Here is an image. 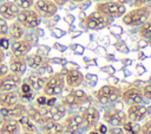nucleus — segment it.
I'll list each match as a JSON object with an SVG mask.
<instances>
[{
    "mask_svg": "<svg viewBox=\"0 0 151 134\" xmlns=\"http://www.w3.org/2000/svg\"><path fill=\"white\" fill-rule=\"evenodd\" d=\"M72 1H74V2H83V1H85V0H72Z\"/></svg>",
    "mask_w": 151,
    "mask_h": 134,
    "instance_id": "45",
    "label": "nucleus"
},
{
    "mask_svg": "<svg viewBox=\"0 0 151 134\" xmlns=\"http://www.w3.org/2000/svg\"><path fill=\"white\" fill-rule=\"evenodd\" d=\"M91 134H97V133L96 132H91Z\"/></svg>",
    "mask_w": 151,
    "mask_h": 134,
    "instance_id": "46",
    "label": "nucleus"
},
{
    "mask_svg": "<svg viewBox=\"0 0 151 134\" xmlns=\"http://www.w3.org/2000/svg\"><path fill=\"white\" fill-rule=\"evenodd\" d=\"M72 94L80 101V100H83V98H86V94L83 91V90H74V91H72Z\"/></svg>",
    "mask_w": 151,
    "mask_h": 134,
    "instance_id": "35",
    "label": "nucleus"
},
{
    "mask_svg": "<svg viewBox=\"0 0 151 134\" xmlns=\"http://www.w3.org/2000/svg\"><path fill=\"white\" fill-rule=\"evenodd\" d=\"M64 85H65V78L63 74H53L48 79H46L42 91L46 96H55L63 91Z\"/></svg>",
    "mask_w": 151,
    "mask_h": 134,
    "instance_id": "3",
    "label": "nucleus"
},
{
    "mask_svg": "<svg viewBox=\"0 0 151 134\" xmlns=\"http://www.w3.org/2000/svg\"><path fill=\"white\" fill-rule=\"evenodd\" d=\"M14 2L20 9H27L33 7L34 0H14Z\"/></svg>",
    "mask_w": 151,
    "mask_h": 134,
    "instance_id": "28",
    "label": "nucleus"
},
{
    "mask_svg": "<svg viewBox=\"0 0 151 134\" xmlns=\"http://www.w3.org/2000/svg\"><path fill=\"white\" fill-rule=\"evenodd\" d=\"M4 60H5V50L0 47V63H2Z\"/></svg>",
    "mask_w": 151,
    "mask_h": 134,
    "instance_id": "42",
    "label": "nucleus"
},
{
    "mask_svg": "<svg viewBox=\"0 0 151 134\" xmlns=\"http://www.w3.org/2000/svg\"><path fill=\"white\" fill-rule=\"evenodd\" d=\"M20 96L22 98H28V100L33 97V89L26 81L20 83Z\"/></svg>",
    "mask_w": 151,
    "mask_h": 134,
    "instance_id": "26",
    "label": "nucleus"
},
{
    "mask_svg": "<svg viewBox=\"0 0 151 134\" xmlns=\"http://www.w3.org/2000/svg\"><path fill=\"white\" fill-rule=\"evenodd\" d=\"M8 71H9V70H8V65H6L4 62H2V63H0V77L5 76Z\"/></svg>",
    "mask_w": 151,
    "mask_h": 134,
    "instance_id": "36",
    "label": "nucleus"
},
{
    "mask_svg": "<svg viewBox=\"0 0 151 134\" xmlns=\"http://www.w3.org/2000/svg\"><path fill=\"white\" fill-rule=\"evenodd\" d=\"M65 111H66V108L65 106L61 103V104H54L53 107L50 108V114H51V117L53 121H59L64 117L65 115Z\"/></svg>",
    "mask_w": 151,
    "mask_h": 134,
    "instance_id": "23",
    "label": "nucleus"
},
{
    "mask_svg": "<svg viewBox=\"0 0 151 134\" xmlns=\"http://www.w3.org/2000/svg\"><path fill=\"white\" fill-rule=\"evenodd\" d=\"M109 25V19L98 11L92 12L85 19V26L90 30H100Z\"/></svg>",
    "mask_w": 151,
    "mask_h": 134,
    "instance_id": "6",
    "label": "nucleus"
},
{
    "mask_svg": "<svg viewBox=\"0 0 151 134\" xmlns=\"http://www.w3.org/2000/svg\"><path fill=\"white\" fill-rule=\"evenodd\" d=\"M81 116H83V123H85L86 127H93L98 122L99 114H98V110L92 107V108H88L87 110H85Z\"/></svg>",
    "mask_w": 151,
    "mask_h": 134,
    "instance_id": "19",
    "label": "nucleus"
},
{
    "mask_svg": "<svg viewBox=\"0 0 151 134\" xmlns=\"http://www.w3.org/2000/svg\"><path fill=\"white\" fill-rule=\"evenodd\" d=\"M8 33L14 40L21 39L25 34V27L19 21H13L11 25H8Z\"/></svg>",
    "mask_w": 151,
    "mask_h": 134,
    "instance_id": "21",
    "label": "nucleus"
},
{
    "mask_svg": "<svg viewBox=\"0 0 151 134\" xmlns=\"http://www.w3.org/2000/svg\"><path fill=\"white\" fill-rule=\"evenodd\" d=\"M99 133H101V134H106V133H107V128H106V126L101 125V126L99 127Z\"/></svg>",
    "mask_w": 151,
    "mask_h": 134,
    "instance_id": "41",
    "label": "nucleus"
},
{
    "mask_svg": "<svg viewBox=\"0 0 151 134\" xmlns=\"http://www.w3.org/2000/svg\"><path fill=\"white\" fill-rule=\"evenodd\" d=\"M142 134H151V121L146 122L143 127H142Z\"/></svg>",
    "mask_w": 151,
    "mask_h": 134,
    "instance_id": "34",
    "label": "nucleus"
},
{
    "mask_svg": "<svg viewBox=\"0 0 151 134\" xmlns=\"http://www.w3.org/2000/svg\"><path fill=\"white\" fill-rule=\"evenodd\" d=\"M123 98L127 103H140L143 100V94L136 88H130L123 92Z\"/></svg>",
    "mask_w": 151,
    "mask_h": 134,
    "instance_id": "16",
    "label": "nucleus"
},
{
    "mask_svg": "<svg viewBox=\"0 0 151 134\" xmlns=\"http://www.w3.org/2000/svg\"><path fill=\"white\" fill-rule=\"evenodd\" d=\"M9 47H11V51H12V55H13V56L25 57V56L29 52V50H31V47H32V42H31L29 39H24V38H21V39L14 40V42L9 45Z\"/></svg>",
    "mask_w": 151,
    "mask_h": 134,
    "instance_id": "9",
    "label": "nucleus"
},
{
    "mask_svg": "<svg viewBox=\"0 0 151 134\" xmlns=\"http://www.w3.org/2000/svg\"><path fill=\"white\" fill-rule=\"evenodd\" d=\"M26 106L22 103H17L12 107H0V115L5 119H19L26 114Z\"/></svg>",
    "mask_w": 151,
    "mask_h": 134,
    "instance_id": "8",
    "label": "nucleus"
},
{
    "mask_svg": "<svg viewBox=\"0 0 151 134\" xmlns=\"http://www.w3.org/2000/svg\"><path fill=\"white\" fill-rule=\"evenodd\" d=\"M17 21H19L24 27L34 28L41 23V17L32 8L20 9L17 15Z\"/></svg>",
    "mask_w": 151,
    "mask_h": 134,
    "instance_id": "4",
    "label": "nucleus"
},
{
    "mask_svg": "<svg viewBox=\"0 0 151 134\" xmlns=\"http://www.w3.org/2000/svg\"><path fill=\"white\" fill-rule=\"evenodd\" d=\"M118 2H120V4H123V5H126V4H132L133 2V0H117Z\"/></svg>",
    "mask_w": 151,
    "mask_h": 134,
    "instance_id": "43",
    "label": "nucleus"
},
{
    "mask_svg": "<svg viewBox=\"0 0 151 134\" xmlns=\"http://www.w3.org/2000/svg\"><path fill=\"white\" fill-rule=\"evenodd\" d=\"M84 81V76L80 71L76 70V69H71L66 71V83L70 87H77L79 84H81V82Z\"/></svg>",
    "mask_w": 151,
    "mask_h": 134,
    "instance_id": "18",
    "label": "nucleus"
},
{
    "mask_svg": "<svg viewBox=\"0 0 151 134\" xmlns=\"http://www.w3.org/2000/svg\"><path fill=\"white\" fill-rule=\"evenodd\" d=\"M67 1H68V0H53V2H54L57 6H63V5H65Z\"/></svg>",
    "mask_w": 151,
    "mask_h": 134,
    "instance_id": "39",
    "label": "nucleus"
},
{
    "mask_svg": "<svg viewBox=\"0 0 151 134\" xmlns=\"http://www.w3.org/2000/svg\"><path fill=\"white\" fill-rule=\"evenodd\" d=\"M96 11L105 15L106 18H119L126 13L125 5L118 2L117 0H107V1H101L98 2L96 6Z\"/></svg>",
    "mask_w": 151,
    "mask_h": 134,
    "instance_id": "2",
    "label": "nucleus"
},
{
    "mask_svg": "<svg viewBox=\"0 0 151 134\" xmlns=\"http://www.w3.org/2000/svg\"><path fill=\"white\" fill-rule=\"evenodd\" d=\"M20 8L15 5L14 1H5L0 4V17L5 20H14L19 13Z\"/></svg>",
    "mask_w": 151,
    "mask_h": 134,
    "instance_id": "10",
    "label": "nucleus"
},
{
    "mask_svg": "<svg viewBox=\"0 0 151 134\" xmlns=\"http://www.w3.org/2000/svg\"><path fill=\"white\" fill-rule=\"evenodd\" d=\"M147 113V109L142 106L140 103H133L129 110H127V117L130 119V121H139L142 120Z\"/></svg>",
    "mask_w": 151,
    "mask_h": 134,
    "instance_id": "13",
    "label": "nucleus"
},
{
    "mask_svg": "<svg viewBox=\"0 0 151 134\" xmlns=\"http://www.w3.org/2000/svg\"><path fill=\"white\" fill-rule=\"evenodd\" d=\"M113 88H114V87H112V85H104V87H101V88L97 91V97H100V96H106V97H109V95L111 94V91L113 90Z\"/></svg>",
    "mask_w": 151,
    "mask_h": 134,
    "instance_id": "29",
    "label": "nucleus"
},
{
    "mask_svg": "<svg viewBox=\"0 0 151 134\" xmlns=\"http://www.w3.org/2000/svg\"><path fill=\"white\" fill-rule=\"evenodd\" d=\"M103 1H107V0H103Z\"/></svg>",
    "mask_w": 151,
    "mask_h": 134,
    "instance_id": "49",
    "label": "nucleus"
},
{
    "mask_svg": "<svg viewBox=\"0 0 151 134\" xmlns=\"http://www.w3.org/2000/svg\"><path fill=\"white\" fill-rule=\"evenodd\" d=\"M55 101H57V100H55L54 96H50V98H47V101H46V106L51 108V107H53V106L55 104Z\"/></svg>",
    "mask_w": 151,
    "mask_h": 134,
    "instance_id": "38",
    "label": "nucleus"
},
{
    "mask_svg": "<svg viewBox=\"0 0 151 134\" xmlns=\"http://www.w3.org/2000/svg\"><path fill=\"white\" fill-rule=\"evenodd\" d=\"M21 134H35V133H32V132H24V133H21Z\"/></svg>",
    "mask_w": 151,
    "mask_h": 134,
    "instance_id": "44",
    "label": "nucleus"
},
{
    "mask_svg": "<svg viewBox=\"0 0 151 134\" xmlns=\"http://www.w3.org/2000/svg\"><path fill=\"white\" fill-rule=\"evenodd\" d=\"M26 69H27L26 58L12 55V57L9 58V62H8V70L13 74L22 75V74H25Z\"/></svg>",
    "mask_w": 151,
    "mask_h": 134,
    "instance_id": "11",
    "label": "nucleus"
},
{
    "mask_svg": "<svg viewBox=\"0 0 151 134\" xmlns=\"http://www.w3.org/2000/svg\"><path fill=\"white\" fill-rule=\"evenodd\" d=\"M46 101H47V97H46V95H41V96L37 97V100H35V106H37V107L46 106Z\"/></svg>",
    "mask_w": 151,
    "mask_h": 134,
    "instance_id": "33",
    "label": "nucleus"
},
{
    "mask_svg": "<svg viewBox=\"0 0 151 134\" xmlns=\"http://www.w3.org/2000/svg\"><path fill=\"white\" fill-rule=\"evenodd\" d=\"M143 95H144L145 97H147V98L151 100V84H147V85L144 87V89H143Z\"/></svg>",
    "mask_w": 151,
    "mask_h": 134,
    "instance_id": "37",
    "label": "nucleus"
},
{
    "mask_svg": "<svg viewBox=\"0 0 151 134\" xmlns=\"http://www.w3.org/2000/svg\"><path fill=\"white\" fill-rule=\"evenodd\" d=\"M19 123H20V127L24 129V132H32V133H35L37 132V128L35 126L33 125V121L28 117V115H22L21 117L18 119Z\"/></svg>",
    "mask_w": 151,
    "mask_h": 134,
    "instance_id": "24",
    "label": "nucleus"
},
{
    "mask_svg": "<svg viewBox=\"0 0 151 134\" xmlns=\"http://www.w3.org/2000/svg\"><path fill=\"white\" fill-rule=\"evenodd\" d=\"M19 102V94L11 91H2L0 92V107H12Z\"/></svg>",
    "mask_w": 151,
    "mask_h": 134,
    "instance_id": "14",
    "label": "nucleus"
},
{
    "mask_svg": "<svg viewBox=\"0 0 151 134\" xmlns=\"http://www.w3.org/2000/svg\"><path fill=\"white\" fill-rule=\"evenodd\" d=\"M8 34V24L2 17H0V37Z\"/></svg>",
    "mask_w": 151,
    "mask_h": 134,
    "instance_id": "30",
    "label": "nucleus"
},
{
    "mask_svg": "<svg viewBox=\"0 0 151 134\" xmlns=\"http://www.w3.org/2000/svg\"><path fill=\"white\" fill-rule=\"evenodd\" d=\"M146 1H147V2H151V0H146Z\"/></svg>",
    "mask_w": 151,
    "mask_h": 134,
    "instance_id": "47",
    "label": "nucleus"
},
{
    "mask_svg": "<svg viewBox=\"0 0 151 134\" xmlns=\"http://www.w3.org/2000/svg\"><path fill=\"white\" fill-rule=\"evenodd\" d=\"M78 98L71 92V94H68L66 97H64L63 98V104L64 106H68V107H73V106H76V104H78Z\"/></svg>",
    "mask_w": 151,
    "mask_h": 134,
    "instance_id": "27",
    "label": "nucleus"
},
{
    "mask_svg": "<svg viewBox=\"0 0 151 134\" xmlns=\"http://www.w3.org/2000/svg\"><path fill=\"white\" fill-rule=\"evenodd\" d=\"M139 34L142 36V38H144L146 40H150L151 39V20L147 19L146 21H144L140 25Z\"/></svg>",
    "mask_w": 151,
    "mask_h": 134,
    "instance_id": "25",
    "label": "nucleus"
},
{
    "mask_svg": "<svg viewBox=\"0 0 151 134\" xmlns=\"http://www.w3.org/2000/svg\"><path fill=\"white\" fill-rule=\"evenodd\" d=\"M21 77L20 75L13 74V72H7L5 76L0 77V92L2 91H11L15 90L20 83H21Z\"/></svg>",
    "mask_w": 151,
    "mask_h": 134,
    "instance_id": "7",
    "label": "nucleus"
},
{
    "mask_svg": "<svg viewBox=\"0 0 151 134\" xmlns=\"http://www.w3.org/2000/svg\"><path fill=\"white\" fill-rule=\"evenodd\" d=\"M0 47L5 51L7 49H9V42H8V38H6V36L0 37Z\"/></svg>",
    "mask_w": 151,
    "mask_h": 134,
    "instance_id": "32",
    "label": "nucleus"
},
{
    "mask_svg": "<svg viewBox=\"0 0 151 134\" xmlns=\"http://www.w3.org/2000/svg\"><path fill=\"white\" fill-rule=\"evenodd\" d=\"M150 13H151V9L146 5L139 6V7H134L130 12L125 13L124 15H122L123 23L125 25H127V26H140L144 21H146L149 19Z\"/></svg>",
    "mask_w": 151,
    "mask_h": 134,
    "instance_id": "1",
    "label": "nucleus"
},
{
    "mask_svg": "<svg viewBox=\"0 0 151 134\" xmlns=\"http://www.w3.org/2000/svg\"><path fill=\"white\" fill-rule=\"evenodd\" d=\"M33 9L41 18H50L57 13L58 6L53 2V0H37L33 4Z\"/></svg>",
    "mask_w": 151,
    "mask_h": 134,
    "instance_id": "5",
    "label": "nucleus"
},
{
    "mask_svg": "<svg viewBox=\"0 0 151 134\" xmlns=\"http://www.w3.org/2000/svg\"><path fill=\"white\" fill-rule=\"evenodd\" d=\"M81 125H83V116L81 115H72V116H68L66 119L64 127H66V129L76 132L79 129V127Z\"/></svg>",
    "mask_w": 151,
    "mask_h": 134,
    "instance_id": "22",
    "label": "nucleus"
},
{
    "mask_svg": "<svg viewBox=\"0 0 151 134\" xmlns=\"http://www.w3.org/2000/svg\"><path fill=\"white\" fill-rule=\"evenodd\" d=\"M124 129L127 132H132V122L130 123H124Z\"/></svg>",
    "mask_w": 151,
    "mask_h": 134,
    "instance_id": "40",
    "label": "nucleus"
},
{
    "mask_svg": "<svg viewBox=\"0 0 151 134\" xmlns=\"http://www.w3.org/2000/svg\"><path fill=\"white\" fill-rule=\"evenodd\" d=\"M20 130L21 127L17 119H5L0 126V134H19Z\"/></svg>",
    "mask_w": 151,
    "mask_h": 134,
    "instance_id": "12",
    "label": "nucleus"
},
{
    "mask_svg": "<svg viewBox=\"0 0 151 134\" xmlns=\"http://www.w3.org/2000/svg\"><path fill=\"white\" fill-rule=\"evenodd\" d=\"M120 96H122L120 90H119L118 88H116V87H114V88H113V90L111 91V94L109 95V101H110V102H116Z\"/></svg>",
    "mask_w": 151,
    "mask_h": 134,
    "instance_id": "31",
    "label": "nucleus"
},
{
    "mask_svg": "<svg viewBox=\"0 0 151 134\" xmlns=\"http://www.w3.org/2000/svg\"><path fill=\"white\" fill-rule=\"evenodd\" d=\"M26 82L32 87L33 90H41L44 88L45 83H46V78L42 77L37 70H34V71H32L29 74V76L27 77Z\"/></svg>",
    "mask_w": 151,
    "mask_h": 134,
    "instance_id": "15",
    "label": "nucleus"
},
{
    "mask_svg": "<svg viewBox=\"0 0 151 134\" xmlns=\"http://www.w3.org/2000/svg\"><path fill=\"white\" fill-rule=\"evenodd\" d=\"M64 129H65L64 125L59 123L58 121L48 120L47 122H45L42 125L41 132H42V134H60Z\"/></svg>",
    "mask_w": 151,
    "mask_h": 134,
    "instance_id": "17",
    "label": "nucleus"
},
{
    "mask_svg": "<svg viewBox=\"0 0 151 134\" xmlns=\"http://www.w3.org/2000/svg\"><path fill=\"white\" fill-rule=\"evenodd\" d=\"M26 63H27V66H29L33 70H39L40 68H44L46 65V62H45L44 57L38 55V53L29 55L26 58Z\"/></svg>",
    "mask_w": 151,
    "mask_h": 134,
    "instance_id": "20",
    "label": "nucleus"
},
{
    "mask_svg": "<svg viewBox=\"0 0 151 134\" xmlns=\"http://www.w3.org/2000/svg\"><path fill=\"white\" fill-rule=\"evenodd\" d=\"M150 45H151V39H150Z\"/></svg>",
    "mask_w": 151,
    "mask_h": 134,
    "instance_id": "48",
    "label": "nucleus"
}]
</instances>
